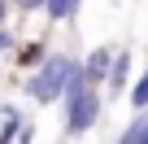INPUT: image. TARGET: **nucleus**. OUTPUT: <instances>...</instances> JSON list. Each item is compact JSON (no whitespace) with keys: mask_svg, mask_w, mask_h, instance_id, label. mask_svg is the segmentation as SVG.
I'll return each instance as SVG.
<instances>
[{"mask_svg":"<svg viewBox=\"0 0 148 144\" xmlns=\"http://www.w3.org/2000/svg\"><path fill=\"white\" fill-rule=\"evenodd\" d=\"M126 96H131V105H135V109H148V70L131 83V92H126Z\"/></svg>","mask_w":148,"mask_h":144,"instance_id":"nucleus-7","label":"nucleus"},{"mask_svg":"<svg viewBox=\"0 0 148 144\" xmlns=\"http://www.w3.org/2000/svg\"><path fill=\"white\" fill-rule=\"evenodd\" d=\"M139 144H148V127H144V140H139Z\"/></svg>","mask_w":148,"mask_h":144,"instance_id":"nucleus-14","label":"nucleus"},{"mask_svg":"<svg viewBox=\"0 0 148 144\" xmlns=\"http://www.w3.org/2000/svg\"><path fill=\"white\" fill-rule=\"evenodd\" d=\"M18 61H22V65H35V61H44V48H39V44H31V48H22V52H18Z\"/></svg>","mask_w":148,"mask_h":144,"instance_id":"nucleus-9","label":"nucleus"},{"mask_svg":"<svg viewBox=\"0 0 148 144\" xmlns=\"http://www.w3.org/2000/svg\"><path fill=\"white\" fill-rule=\"evenodd\" d=\"M9 48H13V35H9L5 26H0V52H9Z\"/></svg>","mask_w":148,"mask_h":144,"instance_id":"nucleus-12","label":"nucleus"},{"mask_svg":"<svg viewBox=\"0 0 148 144\" xmlns=\"http://www.w3.org/2000/svg\"><path fill=\"white\" fill-rule=\"evenodd\" d=\"M126 79H131V52H113V61H109V79H105V88H109L113 96H122V92H126Z\"/></svg>","mask_w":148,"mask_h":144,"instance_id":"nucleus-4","label":"nucleus"},{"mask_svg":"<svg viewBox=\"0 0 148 144\" xmlns=\"http://www.w3.org/2000/svg\"><path fill=\"white\" fill-rule=\"evenodd\" d=\"M5 13H9V0H0V26H5Z\"/></svg>","mask_w":148,"mask_h":144,"instance_id":"nucleus-13","label":"nucleus"},{"mask_svg":"<svg viewBox=\"0 0 148 144\" xmlns=\"http://www.w3.org/2000/svg\"><path fill=\"white\" fill-rule=\"evenodd\" d=\"M79 5H83V0H44V18H48L52 26H57V22H70Z\"/></svg>","mask_w":148,"mask_h":144,"instance_id":"nucleus-5","label":"nucleus"},{"mask_svg":"<svg viewBox=\"0 0 148 144\" xmlns=\"http://www.w3.org/2000/svg\"><path fill=\"white\" fill-rule=\"evenodd\" d=\"M9 5H18L22 13H35V9H44V0H9Z\"/></svg>","mask_w":148,"mask_h":144,"instance_id":"nucleus-10","label":"nucleus"},{"mask_svg":"<svg viewBox=\"0 0 148 144\" xmlns=\"http://www.w3.org/2000/svg\"><path fill=\"white\" fill-rule=\"evenodd\" d=\"M61 105H65V135H87V131L100 122V88H92V83L83 79V70L70 79Z\"/></svg>","mask_w":148,"mask_h":144,"instance_id":"nucleus-2","label":"nucleus"},{"mask_svg":"<svg viewBox=\"0 0 148 144\" xmlns=\"http://www.w3.org/2000/svg\"><path fill=\"white\" fill-rule=\"evenodd\" d=\"M79 70H83V65L74 61V57H65V52H44V61L26 74V96H31L35 105H57Z\"/></svg>","mask_w":148,"mask_h":144,"instance_id":"nucleus-1","label":"nucleus"},{"mask_svg":"<svg viewBox=\"0 0 148 144\" xmlns=\"http://www.w3.org/2000/svg\"><path fill=\"white\" fill-rule=\"evenodd\" d=\"M18 127H22V114L13 105H5V131H0V144H13L18 140Z\"/></svg>","mask_w":148,"mask_h":144,"instance_id":"nucleus-6","label":"nucleus"},{"mask_svg":"<svg viewBox=\"0 0 148 144\" xmlns=\"http://www.w3.org/2000/svg\"><path fill=\"white\" fill-rule=\"evenodd\" d=\"M31 135H35V127H31V122H22V127H18V140H13V144H31Z\"/></svg>","mask_w":148,"mask_h":144,"instance_id":"nucleus-11","label":"nucleus"},{"mask_svg":"<svg viewBox=\"0 0 148 144\" xmlns=\"http://www.w3.org/2000/svg\"><path fill=\"white\" fill-rule=\"evenodd\" d=\"M109 61H113V48H105V44L87 52V61H83V79H87L92 88H100V83L109 79Z\"/></svg>","mask_w":148,"mask_h":144,"instance_id":"nucleus-3","label":"nucleus"},{"mask_svg":"<svg viewBox=\"0 0 148 144\" xmlns=\"http://www.w3.org/2000/svg\"><path fill=\"white\" fill-rule=\"evenodd\" d=\"M144 127H148V114H139V118H135V122L118 135V144H139V140H144Z\"/></svg>","mask_w":148,"mask_h":144,"instance_id":"nucleus-8","label":"nucleus"}]
</instances>
